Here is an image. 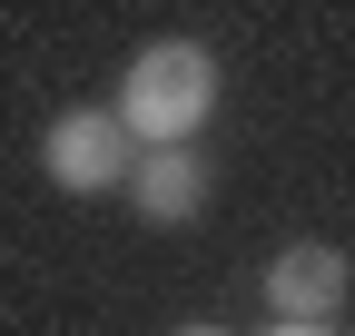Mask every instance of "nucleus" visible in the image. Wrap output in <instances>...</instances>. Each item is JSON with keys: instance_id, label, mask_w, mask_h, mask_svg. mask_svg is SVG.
<instances>
[{"instance_id": "1", "label": "nucleus", "mask_w": 355, "mask_h": 336, "mask_svg": "<svg viewBox=\"0 0 355 336\" xmlns=\"http://www.w3.org/2000/svg\"><path fill=\"white\" fill-rule=\"evenodd\" d=\"M119 119L139 149H188L207 119H217V60L198 40H148L128 60V90H119Z\"/></svg>"}, {"instance_id": "2", "label": "nucleus", "mask_w": 355, "mask_h": 336, "mask_svg": "<svg viewBox=\"0 0 355 336\" xmlns=\"http://www.w3.org/2000/svg\"><path fill=\"white\" fill-rule=\"evenodd\" d=\"M139 139H128V119L119 109H69L50 139H40V168L69 188V198H109V188H128L139 178Z\"/></svg>"}, {"instance_id": "3", "label": "nucleus", "mask_w": 355, "mask_h": 336, "mask_svg": "<svg viewBox=\"0 0 355 336\" xmlns=\"http://www.w3.org/2000/svg\"><path fill=\"white\" fill-rule=\"evenodd\" d=\"M266 307H277V326H326L345 307V247L326 237H296L277 267H266Z\"/></svg>"}, {"instance_id": "4", "label": "nucleus", "mask_w": 355, "mask_h": 336, "mask_svg": "<svg viewBox=\"0 0 355 336\" xmlns=\"http://www.w3.org/2000/svg\"><path fill=\"white\" fill-rule=\"evenodd\" d=\"M128 198H139L148 228H188L198 208H207V158L198 149H148L139 178H128Z\"/></svg>"}, {"instance_id": "5", "label": "nucleus", "mask_w": 355, "mask_h": 336, "mask_svg": "<svg viewBox=\"0 0 355 336\" xmlns=\"http://www.w3.org/2000/svg\"><path fill=\"white\" fill-rule=\"evenodd\" d=\"M266 336H336V326H266Z\"/></svg>"}, {"instance_id": "6", "label": "nucleus", "mask_w": 355, "mask_h": 336, "mask_svg": "<svg viewBox=\"0 0 355 336\" xmlns=\"http://www.w3.org/2000/svg\"><path fill=\"white\" fill-rule=\"evenodd\" d=\"M178 336H227V326H178Z\"/></svg>"}]
</instances>
